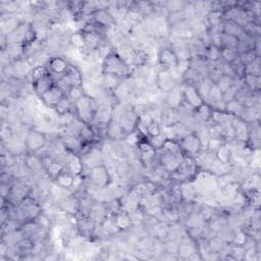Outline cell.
<instances>
[{"label": "cell", "instance_id": "6da1fadb", "mask_svg": "<svg viewBox=\"0 0 261 261\" xmlns=\"http://www.w3.org/2000/svg\"><path fill=\"white\" fill-rule=\"evenodd\" d=\"M102 74L103 76H114L126 79L131 76L132 68L124 62L116 51L111 50L103 57Z\"/></svg>", "mask_w": 261, "mask_h": 261}, {"label": "cell", "instance_id": "7a4b0ae2", "mask_svg": "<svg viewBox=\"0 0 261 261\" xmlns=\"http://www.w3.org/2000/svg\"><path fill=\"white\" fill-rule=\"evenodd\" d=\"M73 110L80 122L86 125H92L98 111V105L92 97L85 94L74 104Z\"/></svg>", "mask_w": 261, "mask_h": 261}, {"label": "cell", "instance_id": "3957f363", "mask_svg": "<svg viewBox=\"0 0 261 261\" xmlns=\"http://www.w3.org/2000/svg\"><path fill=\"white\" fill-rule=\"evenodd\" d=\"M178 144L183 154L187 157L195 158L203 149L202 139L195 132L188 133L183 138H180L178 140Z\"/></svg>", "mask_w": 261, "mask_h": 261}, {"label": "cell", "instance_id": "277c9868", "mask_svg": "<svg viewBox=\"0 0 261 261\" xmlns=\"http://www.w3.org/2000/svg\"><path fill=\"white\" fill-rule=\"evenodd\" d=\"M90 183L97 189H104L111 183V175L106 166L100 164L90 169L88 174Z\"/></svg>", "mask_w": 261, "mask_h": 261}, {"label": "cell", "instance_id": "5b68a950", "mask_svg": "<svg viewBox=\"0 0 261 261\" xmlns=\"http://www.w3.org/2000/svg\"><path fill=\"white\" fill-rule=\"evenodd\" d=\"M47 143L46 135L36 129H31L25 138V148L30 154H36L42 150Z\"/></svg>", "mask_w": 261, "mask_h": 261}, {"label": "cell", "instance_id": "8992f818", "mask_svg": "<svg viewBox=\"0 0 261 261\" xmlns=\"http://www.w3.org/2000/svg\"><path fill=\"white\" fill-rule=\"evenodd\" d=\"M60 88H63L67 91L70 87L73 86H83V75L76 66L70 65L68 71L63 76V78L59 80V82L56 84Z\"/></svg>", "mask_w": 261, "mask_h": 261}, {"label": "cell", "instance_id": "52a82bcc", "mask_svg": "<svg viewBox=\"0 0 261 261\" xmlns=\"http://www.w3.org/2000/svg\"><path fill=\"white\" fill-rule=\"evenodd\" d=\"M183 99L184 102L189 105L194 111L205 103L203 97L199 93L197 87L190 84H185V87L183 89Z\"/></svg>", "mask_w": 261, "mask_h": 261}, {"label": "cell", "instance_id": "ba28073f", "mask_svg": "<svg viewBox=\"0 0 261 261\" xmlns=\"http://www.w3.org/2000/svg\"><path fill=\"white\" fill-rule=\"evenodd\" d=\"M70 65L71 64L68 63V60L66 58L62 56H54L48 60L46 67L49 71V74L53 78L54 82H55V77H57V83H58L59 80L63 78V76L68 71Z\"/></svg>", "mask_w": 261, "mask_h": 261}, {"label": "cell", "instance_id": "9c48e42d", "mask_svg": "<svg viewBox=\"0 0 261 261\" xmlns=\"http://www.w3.org/2000/svg\"><path fill=\"white\" fill-rule=\"evenodd\" d=\"M158 63L165 70L176 69L179 66L177 56L173 47H165L159 50Z\"/></svg>", "mask_w": 261, "mask_h": 261}, {"label": "cell", "instance_id": "30bf717a", "mask_svg": "<svg viewBox=\"0 0 261 261\" xmlns=\"http://www.w3.org/2000/svg\"><path fill=\"white\" fill-rule=\"evenodd\" d=\"M66 96V91L60 88L58 85H54L51 87L46 93H44L40 99L42 100L44 105H46L49 108H55V106L62 101V99Z\"/></svg>", "mask_w": 261, "mask_h": 261}, {"label": "cell", "instance_id": "8fae6325", "mask_svg": "<svg viewBox=\"0 0 261 261\" xmlns=\"http://www.w3.org/2000/svg\"><path fill=\"white\" fill-rule=\"evenodd\" d=\"M232 128L235 135V140L241 143H248L249 135H250V127L249 124L245 120L239 117H235L232 120Z\"/></svg>", "mask_w": 261, "mask_h": 261}, {"label": "cell", "instance_id": "7c38bea8", "mask_svg": "<svg viewBox=\"0 0 261 261\" xmlns=\"http://www.w3.org/2000/svg\"><path fill=\"white\" fill-rule=\"evenodd\" d=\"M91 19L96 23H98L99 25H101L103 27H105L106 29H110L113 28L115 26V17L113 16V14H111L109 12V10L107 8H102V9H97L96 11H94L91 14Z\"/></svg>", "mask_w": 261, "mask_h": 261}, {"label": "cell", "instance_id": "4fadbf2b", "mask_svg": "<svg viewBox=\"0 0 261 261\" xmlns=\"http://www.w3.org/2000/svg\"><path fill=\"white\" fill-rule=\"evenodd\" d=\"M59 207L68 214L78 215L80 210V199L77 198L75 195L67 196L60 201Z\"/></svg>", "mask_w": 261, "mask_h": 261}, {"label": "cell", "instance_id": "5bb4252c", "mask_svg": "<svg viewBox=\"0 0 261 261\" xmlns=\"http://www.w3.org/2000/svg\"><path fill=\"white\" fill-rule=\"evenodd\" d=\"M67 170L72 173L76 176H80L82 174L83 172V160L81 155L76 154V153H71L69 152L68 158H67Z\"/></svg>", "mask_w": 261, "mask_h": 261}, {"label": "cell", "instance_id": "9a60e30c", "mask_svg": "<svg viewBox=\"0 0 261 261\" xmlns=\"http://www.w3.org/2000/svg\"><path fill=\"white\" fill-rule=\"evenodd\" d=\"M55 85V82L53 78L50 74L43 77L42 79L38 80V81L32 83V89L37 94V96L40 98L44 93H46L51 87Z\"/></svg>", "mask_w": 261, "mask_h": 261}, {"label": "cell", "instance_id": "2e32d148", "mask_svg": "<svg viewBox=\"0 0 261 261\" xmlns=\"http://www.w3.org/2000/svg\"><path fill=\"white\" fill-rule=\"evenodd\" d=\"M76 175H74L72 173H70L67 169L60 174L57 178L55 179L56 186L59 189H65V190H71L74 188L76 183Z\"/></svg>", "mask_w": 261, "mask_h": 261}, {"label": "cell", "instance_id": "e0dca14e", "mask_svg": "<svg viewBox=\"0 0 261 261\" xmlns=\"http://www.w3.org/2000/svg\"><path fill=\"white\" fill-rule=\"evenodd\" d=\"M106 137L110 138L111 140H122L127 138V135L123 130L122 126L119 125L118 120L113 117L109 120V123L107 125Z\"/></svg>", "mask_w": 261, "mask_h": 261}, {"label": "cell", "instance_id": "ac0fdd59", "mask_svg": "<svg viewBox=\"0 0 261 261\" xmlns=\"http://www.w3.org/2000/svg\"><path fill=\"white\" fill-rule=\"evenodd\" d=\"M43 169L45 170L47 175H48L51 179L55 180V179L57 178V176H58L60 174H62L67 168H66V165L62 164V163L58 162V160H56V159H54V158H51L46 165H44Z\"/></svg>", "mask_w": 261, "mask_h": 261}, {"label": "cell", "instance_id": "d6986e66", "mask_svg": "<svg viewBox=\"0 0 261 261\" xmlns=\"http://www.w3.org/2000/svg\"><path fill=\"white\" fill-rule=\"evenodd\" d=\"M214 155L217 159V162L220 165L226 166V165L230 164L233 153H232V149L228 145V143H224L222 146L218 148V150L215 152Z\"/></svg>", "mask_w": 261, "mask_h": 261}, {"label": "cell", "instance_id": "ffe728a7", "mask_svg": "<svg viewBox=\"0 0 261 261\" xmlns=\"http://www.w3.org/2000/svg\"><path fill=\"white\" fill-rule=\"evenodd\" d=\"M245 105L243 103H241L240 101L236 99L231 100V101L226 103V111L232 115L233 117H241L245 110Z\"/></svg>", "mask_w": 261, "mask_h": 261}, {"label": "cell", "instance_id": "44dd1931", "mask_svg": "<svg viewBox=\"0 0 261 261\" xmlns=\"http://www.w3.org/2000/svg\"><path fill=\"white\" fill-rule=\"evenodd\" d=\"M116 53L123 58V60L126 64H128L130 67H132L133 59H134L135 53H136V50L134 49L133 46H131L129 44H122L118 47V50L116 51Z\"/></svg>", "mask_w": 261, "mask_h": 261}, {"label": "cell", "instance_id": "7402d4cb", "mask_svg": "<svg viewBox=\"0 0 261 261\" xmlns=\"http://www.w3.org/2000/svg\"><path fill=\"white\" fill-rule=\"evenodd\" d=\"M69 41L71 45L77 49H84L87 45L86 35L83 31H78L73 33L69 38Z\"/></svg>", "mask_w": 261, "mask_h": 261}, {"label": "cell", "instance_id": "603a6c76", "mask_svg": "<svg viewBox=\"0 0 261 261\" xmlns=\"http://www.w3.org/2000/svg\"><path fill=\"white\" fill-rule=\"evenodd\" d=\"M73 107H74V104L72 103L71 100L65 96L63 99H62V101H60L54 108L56 114L58 116H63V115H66L70 112H72L73 110Z\"/></svg>", "mask_w": 261, "mask_h": 261}, {"label": "cell", "instance_id": "cb8c5ba5", "mask_svg": "<svg viewBox=\"0 0 261 261\" xmlns=\"http://www.w3.org/2000/svg\"><path fill=\"white\" fill-rule=\"evenodd\" d=\"M148 63V54L145 50L143 49H138L136 50L135 53V57L133 59V63H132V67L136 68V69H140V68H144L147 66Z\"/></svg>", "mask_w": 261, "mask_h": 261}, {"label": "cell", "instance_id": "d4e9b609", "mask_svg": "<svg viewBox=\"0 0 261 261\" xmlns=\"http://www.w3.org/2000/svg\"><path fill=\"white\" fill-rule=\"evenodd\" d=\"M83 86H73L66 91V96L71 100L72 103L75 104L78 100L81 99L85 95Z\"/></svg>", "mask_w": 261, "mask_h": 261}, {"label": "cell", "instance_id": "484cf974", "mask_svg": "<svg viewBox=\"0 0 261 261\" xmlns=\"http://www.w3.org/2000/svg\"><path fill=\"white\" fill-rule=\"evenodd\" d=\"M236 80L237 79H235V78H232V77L224 75L222 78L218 80L217 83L215 85L220 89V91H222L223 94H224V92H226L228 89H230L232 86L235 85Z\"/></svg>", "mask_w": 261, "mask_h": 261}, {"label": "cell", "instance_id": "4316f807", "mask_svg": "<svg viewBox=\"0 0 261 261\" xmlns=\"http://www.w3.org/2000/svg\"><path fill=\"white\" fill-rule=\"evenodd\" d=\"M49 71L46 66H37L31 72V84L38 81V80L42 79L43 77L47 76Z\"/></svg>", "mask_w": 261, "mask_h": 261}, {"label": "cell", "instance_id": "83f0119b", "mask_svg": "<svg viewBox=\"0 0 261 261\" xmlns=\"http://www.w3.org/2000/svg\"><path fill=\"white\" fill-rule=\"evenodd\" d=\"M220 54H222V62L227 63V64H232L234 60L239 56V53L236 49L232 48H222V51H220Z\"/></svg>", "mask_w": 261, "mask_h": 261}, {"label": "cell", "instance_id": "f1b7e54d", "mask_svg": "<svg viewBox=\"0 0 261 261\" xmlns=\"http://www.w3.org/2000/svg\"><path fill=\"white\" fill-rule=\"evenodd\" d=\"M146 134H147V137H155V136L163 134L162 125H160V123L157 122L155 118L152 119L146 127Z\"/></svg>", "mask_w": 261, "mask_h": 261}, {"label": "cell", "instance_id": "f546056e", "mask_svg": "<svg viewBox=\"0 0 261 261\" xmlns=\"http://www.w3.org/2000/svg\"><path fill=\"white\" fill-rule=\"evenodd\" d=\"M245 75H251L260 77V63H259V57H257L252 63L245 66Z\"/></svg>", "mask_w": 261, "mask_h": 261}]
</instances>
